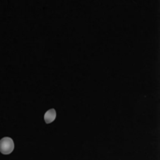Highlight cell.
Returning <instances> with one entry per match:
<instances>
[{
	"instance_id": "2",
	"label": "cell",
	"mask_w": 160,
	"mask_h": 160,
	"mask_svg": "<svg viewBox=\"0 0 160 160\" xmlns=\"http://www.w3.org/2000/svg\"><path fill=\"white\" fill-rule=\"evenodd\" d=\"M56 118V112L54 109H51L47 111L44 114V121L46 124H51L52 123Z\"/></svg>"
},
{
	"instance_id": "1",
	"label": "cell",
	"mask_w": 160,
	"mask_h": 160,
	"mask_svg": "<svg viewBox=\"0 0 160 160\" xmlns=\"http://www.w3.org/2000/svg\"><path fill=\"white\" fill-rule=\"evenodd\" d=\"M14 150V142L11 138L4 137L0 140V153L3 155H9Z\"/></svg>"
}]
</instances>
